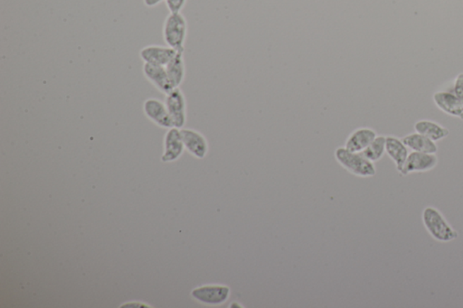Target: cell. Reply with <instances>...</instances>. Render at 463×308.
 Here are the masks:
<instances>
[{
  "label": "cell",
  "instance_id": "obj_5",
  "mask_svg": "<svg viewBox=\"0 0 463 308\" xmlns=\"http://www.w3.org/2000/svg\"><path fill=\"white\" fill-rule=\"evenodd\" d=\"M165 105L172 119L174 127L182 129L187 121V103L182 90L175 88L166 94Z\"/></svg>",
  "mask_w": 463,
  "mask_h": 308
},
{
  "label": "cell",
  "instance_id": "obj_10",
  "mask_svg": "<svg viewBox=\"0 0 463 308\" xmlns=\"http://www.w3.org/2000/svg\"><path fill=\"white\" fill-rule=\"evenodd\" d=\"M184 146L180 129L171 128L165 136L164 153L162 155L161 161L164 163L174 162L183 155Z\"/></svg>",
  "mask_w": 463,
  "mask_h": 308
},
{
  "label": "cell",
  "instance_id": "obj_17",
  "mask_svg": "<svg viewBox=\"0 0 463 308\" xmlns=\"http://www.w3.org/2000/svg\"><path fill=\"white\" fill-rule=\"evenodd\" d=\"M166 69L173 88H180V86L184 82V76H186L184 52H177L176 57L166 66Z\"/></svg>",
  "mask_w": 463,
  "mask_h": 308
},
{
  "label": "cell",
  "instance_id": "obj_6",
  "mask_svg": "<svg viewBox=\"0 0 463 308\" xmlns=\"http://www.w3.org/2000/svg\"><path fill=\"white\" fill-rule=\"evenodd\" d=\"M437 164H438V158L435 154L413 151L408 155L406 163L399 173L402 176H408L413 173H424L433 170Z\"/></svg>",
  "mask_w": 463,
  "mask_h": 308
},
{
  "label": "cell",
  "instance_id": "obj_13",
  "mask_svg": "<svg viewBox=\"0 0 463 308\" xmlns=\"http://www.w3.org/2000/svg\"><path fill=\"white\" fill-rule=\"evenodd\" d=\"M433 102L442 112L463 121V105L455 93L438 92L433 94Z\"/></svg>",
  "mask_w": 463,
  "mask_h": 308
},
{
  "label": "cell",
  "instance_id": "obj_19",
  "mask_svg": "<svg viewBox=\"0 0 463 308\" xmlns=\"http://www.w3.org/2000/svg\"><path fill=\"white\" fill-rule=\"evenodd\" d=\"M170 13H180L186 6L187 0H165Z\"/></svg>",
  "mask_w": 463,
  "mask_h": 308
},
{
  "label": "cell",
  "instance_id": "obj_21",
  "mask_svg": "<svg viewBox=\"0 0 463 308\" xmlns=\"http://www.w3.org/2000/svg\"><path fill=\"white\" fill-rule=\"evenodd\" d=\"M163 1L164 0H143L144 5L148 8H154V6L160 5Z\"/></svg>",
  "mask_w": 463,
  "mask_h": 308
},
{
  "label": "cell",
  "instance_id": "obj_1",
  "mask_svg": "<svg viewBox=\"0 0 463 308\" xmlns=\"http://www.w3.org/2000/svg\"><path fill=\"white\" fill-rule=\"evenodd\" d=\"M334 155L336 161L353 176L368 178L373 177L377 174L373 162L368 160L362 153L339 147L336 149Z\"/></svg>",
  "mask_w": 463,
  "mask_h": 308
},
{
  "label": "cell",
  "instance_id": "obj_12",
  "mask_svg": "<svg viewBox=\"0 0 463 308\" xmlns=\"http://www.w3.org/2000/svg\"><path fill=\"white\" fill-rule=\"evenodd\" d=\"M377 137V132L373 129L358 128L346 138L344 147L349 151L361 153Z\"/></svg>",
  "mask_w": 463,
  "mask_h": 308
},
{
  "label": "cell",
  "instance_id": "obj_15",
  "mask_svg": "<svg viewBox=\"0 0 463 308\" xmlns=\"http://www.w3.org/2000/svg\"><path fill=\"white\" fill-rule=\"evenodd\" d=\"M402 141L412 151L430 154H436V152L438 151V147L435 141L417 132L406 136Z\"/></svg>",
  "mask_w": 463,
  "mask_h": 308
},
{
  "label": "cell",
  "instance_id": "obj_11",
  "mask_svg": "<svg viewBox=\"0 0 463 308\" xmlns=\"http://www.w3.org/2000/svg\"><path fill=\"white\" fill-rule=\"evenodd\" d=\"M143 74L146 79L162 93L168 94L174 90L168 78L166 66L144 63Z\"/></svg>",
  "mask_w": 463,
  "mask_h": 308
},
{
  "label": "cell",
  "instance_id": "obj_9",
  "mask_svg": "<svg viewBox=\"0 0 463 308\" xmlns=\"http://www.w3.org/2000/svg\"><path fill=\"white\" fill-rule=\"evenodd\" d=\"M177 50L170 47H160V45H148L142 48L140 57L146 64H155V66H167L170 61L177 54Z\"/></svg>",
  "mask_w": 463,
  "mask_h": 308
},
{
  "label": "cell",
  "instance_id": "obj_8",
  "mask_svg": "<svg viewBox=\"0 0 463 308\" xmlns=\"http://www.w3.org/2000/svg\"><path fill=\"white\" fill-rule=\"evenodd\" d=\"M143 109L145 115L155 124L164 129L174 128L172 119L165 102L157 99H148L145 100Z\"/></svg>",
  "mask_w": 463,
  "mask_h": 308
},
{
  "label": "cell",
  "instance_id": "obj_2",
  "mask_svg": "<svg viewBox=\"0 0 463 308\" xmlns=\"http://www.w3.org/2000/svg\"><path fill=\"white\" fill-rule=\"evenodd\" d=\"M422 220L426 231L435 241L450 242L458 238V232L447 222L443 213L435 207L428 206L424 208Z\"/></svg>",
  "mask_w": 463,
  "mask_h": 308
},
{
  "label": "cell",
  "instance_id": "obj_3",
  "mask_svg": "<svg viewBox=\"0 0 463 308\" xmlns=\"http://www.w3.org/2000/svg\"><path fill=\"white\" fill-rule=\"evenodd\" d=\"M187 35V22L180 13H170L163 25V37L168 47L184 52Z\"/></svg>",
  "mask_w": 463,
  "mask_h": 308
},
{
  "label": "cell",
  "instance_id": "obj_7",
  "mask_svg": "<svg viewBox=\"0 0 463 308\" xmlns=\"http://www.w3.org/2000/svg\"><path fill=\"white\" fill-rule=\"evenodd\" d=\"M180 132L184 149L197 160H204L209 151V142L205 136L195 129H182Z\"/></svg>",
  "mask_w": 463,
  "mask_h": 308
},
{
  "label": "cell",
  "instance_id": "obj_16",
  "mask_svg": "<svg viewBox=\"0 0 463 308\" xmlns=\"http://www.w3.org/2000/svg\"><path fill=\"white\" fill-rule=\"evenodd\" d=\"M414 131L426 136V137L432 139L433 141L437 142L448 137L450 131L448 129L443 127L438 123L423 119L414 124Z\"/></svg>",
  "mask_w": 463,
  "mask_h": 308
},
{
  "label": "cell",
  "instance_id": "obj_14",
  "mask_svg": "<svg viewBox=\"0 0 463 308\" xmlns=\"http://www.w3.org/2000/svg\"><path fill=\"white\" fill-rule=\"evenodd\" d=\"M385 153L393 160L398 172L402 170L404 165L407 160L408 155H409L408 148L404 143L402 139L393 137V136H388L387 137V141H385Z\"/></svg>",
  "mask_w": 463,
  "mask_h": 308
},
{
  "label": "cell",
  "instance_id": "obj_20",
  "mask_svg": "<svg viewBox=\"0 0 463 308\" xmlns=\"http://www.w3.org/2000/svg\"><path fill=\"white\" fill-rule=\"evenodd\" d=\"M455 94L457 98L461 100L463 105V73H459L455 79V87H453Z\"/></svg>",
  "mask_w": 463,
  "mask_h": 308
},
{
  "label": "cell",
  "instance_id": "obj_4",
  "mask_svg": "<svg viewBox=\"0 0 463 308\" xmlns=\"http://www.w3.org/2000/svg\"><path fill=\"white\" fill-rule=\"evenodd\" d=\"M191 296L197 302L206 304V306H222L228 302L231 296V288L226 285L210 284L203 285L194 288Z\"/></svg>",
  "mask_w": 463,
  "mask_h": 308
},
{
  "label": "cell",
  "instance_id": "obj_18",
  "mask_svg": "<svg viewBox=\"0 0 463 308\" xmlns=\"http://www.w3.org/2000/svg\"><path fill=\"white\" fill-rule=\"evenodd\" d=\"M385 141H387V137H384V136H377V137L371 142V144L369 145L364 151L361 152V153L364 155L368 160L375 163V162L382 160V158H383L385 154Z\"/></svg>",
  "mask_w": 463,
  "mask_h": 308
}]
</instances>
